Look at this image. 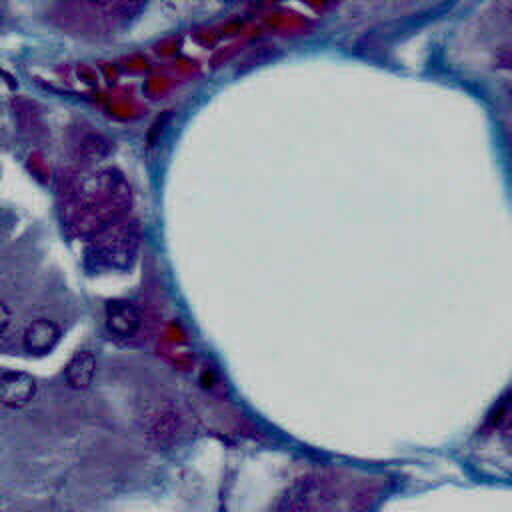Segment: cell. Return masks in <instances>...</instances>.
<instances>
[{
	"label": "cell",
	"instance_id": "1",
	"mask_svg": "<svg viewBox=\"0 0 512 512\" xmlns=\"http://www.w3.org/2000/svg\"><path fill=\"white\" fill-rule=\"evenodd\" d=\"M130 186L114 168H84L70 174L62 186V222L74 236H92L108 224L126 218Z\"/></svg>",
	"mask_w": 512,
	"mask_h": 512
},
{
	"label": "cell",
	"instance_id": "2",
	"mask_svg": "<svg viewBox=\"0 0 512 512\" xmlns=\"http://www.w3.org/2000/svg\"><path fill=\"white\" fill-rule=\"evenodd\" d=\"M140 228L132 220H116L88 236L86 262L94 270H126L136 260Z\"/></svg>",
	"mask_w": 512,
	"mask_h": 512
},
{
	"label": "cell",
	"instance_id": "3",
	"mask_svg": "<svg viewBox=\"0 0 512 512\" xmlns=\"http://www.w3.org/2000/svg\"><path fill=\"white\" fill-rule=\"evenodd\" d=\"M36 396V380L22 370L0 372V404L6 408H24Z\"/></svg>",
	"mask_w": 512,
	"mask_h": 512
},
{
	"label": "cell",
	"instance_id": "4",
	"mask_svg": "<svg viewBox=\"0 0 512 512\" xmlns=\"http://www.w3.org/2000/svg\"><path fill=\"white\" fill-rule=\"evenodd\" d=\"M104 318L106 328L118 338H130L142 326L140 310L128 300H110L104 308Z\"/></svg>",
	"mask_w": 512,
	"mask_h": 512
},
{
	"label": "cell",
	"instance_id": "5",
	"mask_svg": "<svg viewBox=\"0 0 512 512\" xmlns=\"http://www.w3.org/2000/svg\"><path fill=\"white\" fill-rule=\"evenodd\" d=\"M60 336H62L60 326L54 320L36 318L24 328L22 342H24V348L30 354L42 356V354H48L56 348V344L60 342Z\"/></svg>",
	"mask_w": 512,
	"mask_h": 512
},
{
	"label": "cell",
	"instance_id": "6",
	"mask_svg": "<svg viewBox=\"0 0 512 512\" xmlns=\"http://www.w3.org/2000/svg\"><path fill=\"white\" fill-rule=\"evenodd\" d=\"M96 374V356L90 350H78L66 364V382L76 388L84 390L92 384Z\"/></svg>",
	"mask_w": 512,
	"mask_h": 512
},
{
	"label": "cell",
	"instance_id": "7",
	"mask_svg": "<svg viewBox=\"0 0 512 512\" xmlns=\"http://www.w3.org/2000/svg\"><path fill=\"white\" fill-rule=\"evenodd\" d=\"M86 8L100 12L102 16H108L118 22H126L134 16H138L148 0H80Z\"/></svg>",
	"mask_w": 512,
	"mask_h": 512
},
{
	"label": "cell",
	"instance_id": "8",
	"mask_svg": "<svg viewBox=\"0 0 512 512\" xmlns=\"http://www.w3.org/2000/svg\"><path fill=\"white\" fill-rule=\"evenodd\" d=\"M110 150H112L110 142L98 132H82V134L78 132L72 138V154L78 160H84L88 164L106 158L110 154Z\"/></svg>",
	"mask_w": 512,
	"mask_h": 512
},
{
	"label": "cell",
	"instance_id": "9",
	"mask_svg": "<svg viewBox=\"0 0 512 512\" xmlns=\"http://www.w3.org/2000/svg\"><path fill=\"white\" fill-rule=\"evenodd\" d=\"M148 432L152 436H156L158 444L162 442H172L176 438V434L180 432V420H178V414H174L172 410H160L152 416V422H150V428Z\"/></svg>",
	"mask_w": 512,
	"mask_h": 512
},
{
	"label": "cell",
	"instance_id": "10",
	"mask_svg": "<svg viewBox=\"0 0 512 512\" xmlns=\"http://www.w3.org/2000/svg\"><path fill=\"white\" fill-rule=\"evenodd\" d=\"M10 322H12V312H10V308L0 300V336L8 330Z\"/></svg>",
	"mask_w": 512,
	"mask_h": 512
},
{
	"label": "cell",
	"instance_id": "11",
	"mask_svg": "<svg viewBox=\"0 0 512 512\" xmlns=\"http://www.w3.org/2000/svg\"><path fill=\"white\" fill-rule=\"evenodd\" d=\"M4 6H6V0H0V12L4 10Z\"/></svg>",
	"mask_w": 512,
	"mask_h": 512
}]
</instances>
